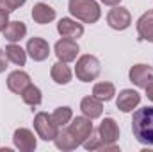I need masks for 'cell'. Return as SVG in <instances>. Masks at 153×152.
Here are the masks:
<instances>
[{
    "label": "cell",
    "mask_w": 153,
    "mask_h": 152,
    "mask_svg": "<svg viewBox=\"0 0 153 152\" xmlns=\"http://www.w3.org/2000/svg\"><path fill=\"white\" fill-rule=\"evenodd\" d=\"M53 50H55L57 59L62 61V63H73L76 59V56H78V52H80L76 39H70V38L59 39V41L55 43Z\"/></svg>",
    "instance_id": "6"
},
{
    "label": "cell",
    "mask_w": 153,
    "mask_h": 152,
    "mask_svg": "<svg viewBox=\"0 0 153 152\" xmlns=\"http://www.w3.org/2000/svg\"><path fill=\"white\" fill-rule=\"evenodd\" d=\"M132 132L139 143L153 145V106H144L134 111Z\"/></svg>",
    "instance_id": "1"
},
{
    "label": "cell",
    "mask_w": 153,
    "mask_h": 152,
    "mask_svg": "<svg viewBox=\"0 0 153 152\" xmlns=\"http://www.w3.org/2000/svg\"><path fill=\"white\" fill-rule=\"evenodd\" d=\"M52 118H53V122L57 123V127H66V125L71 122V118H73V111H71V108H68V106H61V108H57V109L52 113Z\"/></svg>",
    "instance_id": "24"
},
{
    "label": "cell",
    "mask_w": 153,
    "mask_h": 152,
    "mask_svg": "<svg viewBox=\"0 0 153 152\" xmlns=\"http://www.w3.org/2000/svg\"><path fill=\"white\" fill-rule=\"evenodd\" d=\"M68 9L75 20L84 23H96L102 16L100 4L96 0H70Z\"/></svg>",
    "instance_id": "2"
},
{
    "label": "cell",
    "mask_w": 153,
    "mask_h": 152,
    "mask_svg": "<svg viewBox=\"0 0 153 152\" xmlns=\"http://www.w3.org/2000/svg\"><path fill=\"white\" fill-rule=\"evenodd\" d=\"M80 109H82L84 116L94 120V118H100L102 113H103V102L98 100V99L93 97V95H91V97H84L82 102H80Z\"/></svg>",
    "instance_id": "15"
},
{
    "label": "cell",
    "mask_w": 153,
    "mask_h": 152,
    "mask_svg": "<svg viewBox=\"0 0 153 152\" xmlns=\"http://www.w3.org/2000/svg\"><path fill=\"white\" fill-rule=\"evenodd\" d=\"M27 0H0V9L7 11V13H13L16 9H20Z\"/></svg>",
    "instance_id": "26"
},
{
    "label": "cell",
    "mask_w": 153,
    "mask_h": 152,
    "mask_svg": "<svg viewBox=\"0 0 153 152\" xmlns=\"http://www.w3.org/2000/svg\"><path fill=\"white\" fill-rule=\"evenodd\" d=\"M50 77L55 84H68L71 81V68L68 66V63H62V61H57L55 65H52V70H50Z\"/></svg>",
    "instance_id": "19"
},
{
    "label": "cell",
    "mask_w": 153,
    "mask_h": 152,
    "mask_svg": "<svg viewBox=\"0 0 153 152\" xmlns=\"http://www.w3.org/2000/svg\"><path fill=\"white\" fill-rule=\"evenodd\" d=\"M68 131L71 132V136L76 140L78 145H82L85 141V138L91 134L93 131V123H91V118L87 116H76V118H71V122L66 125Z\"/></svg>",
    "instance_id": "8"
},
{
    "label": "cell",
    "mask_w": 153,
    "mask_h": 152,
    "mask_svg": "<svg viewBox=\"0 0 153 152\" xmlns=\"http://www.w3.org/2000/svg\"><path fill=\"white\" fill-rule=\"evenodd\" d=\"M13 143L14 147L20 152H34L38 147V141H36V136L30 129H25V127H20L14 131L13 134Z\"/></svg>",
    "instance_id": "9"
},
{
    "label": "cell",
    "mask_w": 153,
    "mask_h": 152,
    "mask_svg": "<svg viewBox=\"0 0 153 152\" xmlns=\"http://www.w3.org/2000/svg\"><path fill=\"white\" fill-rule=\"evenodd\" d=\"M34 129H36L38 138L45 140V141H53L55 136H57V132H59V127L53 122L52 114L45 113V111H39L34 116Z\"/></svg>",
    "instance_id": "4"
},
{
    "label": "cell",
    "mask_w": 153,
    "mask_h": 152,
    "mask_svg": "<svg viewBox=\"0 0 153 152\" xmlns=\"http://www.w3.org/2000/svg\"><path fill=\"white\" fill-rule=\"evenodd\" d=\"M102 4H105V5H111V7H114V5H119L121 4V0H100Z\"/></svg>",
    "instance_id": "29"
},
{
    "label": "cell",
    "mask_w": 153,
    "mask_h": 152,
    "mask_svg": "<svg viewBox=\"0 0 153 152\" xmlns=\"http://www.w3.org/2000/svg\"><path fill=\"white\" fill-rule=\"evenodd\" d=\"M32 20L36 23H39V25H46V23L55 20V9L50 7L48 4L39 2V4H36L32 7Z\"/></svg>",
    "instance_id": "17"
},
{
    "label": "cell",
    "mask_w": 153,
    "mask_h": 152,
    "mask_svg": "<svg viewBox=\"0 0 153 152\" xmlns=\"http://www.w3.org/2000/svg\"><path fill=\"white\" fill-rule=\"evenodd\" d=\"M22 100L27 104V106H32V108H36L39 106L41 102H43V95H41V90H39L38 86H34L32 82L22 91Z\"/></svg>",
    "instance_id": "23"
},
{
    "label": "cell",
    "mask_w": 153,
    "mask_h": 152,
    "mask_svg": "<svg viewBox=\"0 0 153 152\" xmlns=\"http://www.w3.org/2000/svg\"><path fill=\"white\" fill-rule=\"evenodd\" d=\"M7 63H9L7 54H5V50H4V48H0V74H4V72H5Z\"/></svg>",
    "instance_id": "28"
},
{
    "label": "cell",
    "mask_w": 153,
    "mask_h": 152,
    "mask_svg": "<svg viewBox=\"0 0 153 152\" xmlns=\"http://www.w3.org/2000/svg\"><path fill=\"white\" fill-rule=\"evenodd\" d=\"M137 34L139 39L153 43V11L141 14V18L137 20Z\"/></svg>",
    "instance_id": "16"
},
{
    "label": "cell",
    "mask_w": 153,
    "mask_h": 152,
    "mask_svg": "<svg viewBox=\"0 0 153 152\" xmlns=\"http://www.w3.org/2000/svg\"><path fill=\"white\" fill-rule=\"evenodd\" d=\"M5 54H7V59L16 65V66H25L27 63V50H23L20 45L16 43H9L5 47Z\"/></svg>",
    "instance_id": "22"
},
{
    "label": "cell",
    "mask_w": 153,
    "mask_h": 152,
    "mask_svg": "<svg viewBox=\"0 0 153 152\" xmlns=\"http://www.w3.org/2000/svg\"><path fill=\"white\" fill-rule=\"evenodd\" d=\"M53 143H55V147H57L59 150H75L76 147H78L76 140L71 136V132L68 131V127H61V129H59V132H57Z\"/></svg>",
    "instance_id": "20"
},
{
    "label": "cell",
    "mask_w": 153,
    "mask_h": 152,
    "mask_svg": "<svg viewBox=\"0 0 153 152\" xmlns=\"http://www.w3.org/2000/svg\"><path fill=\"white\" fill-rule=\"evenodd\" d=\"M2 32H4V38L7 39L9 43H16V41H22V39L25 38V34H27V25H25L23 22H20V20L9 22L7 27H5Z\"/></svg>",
    "instance_id": "18"
},
{
    "label": "cell",
    "mask_w": 153,
    "mask_h": 152,
    "mask_svg": "<svg viewBox=\"0 0 153 152\" xmlns=\"http://www.w3.org/2000/svg\"><path fill=\"white\" fill-rule=\"evenodd\" d=\"M107 23L111 29L114 31H125L130 27L132 23V14L126 7H121V5H114L109 13H107Z\"/></svg>",
    "instance_id": "5"
},
{
    "label": "cell",
    "mask_w": 153,
    "mask_h": 152,
    "mask_svg": "<svg viewBox=\"0 0 153 152\" xmlns=\"http://www.w3.org/2000/svg\"><path fill=\"white\" fill-rule=\"evenodd\" d=\"M7 23H9V13L4 11V9H0V32L7 27Z\"/></svg>",
    "instance_id": "27"
},
{
    "label": "cell",
    "mask_w": 153,
    "mask_h": 152,
    "mask_svg": "<svg viewBox=\"0 0 153 152\" xmlns=\"http://www.w3.org/2000/svg\"><path fill=\"white\" fill-rule=\"evenodd\" d=\"M128 79H130L132 84H135L137 88L144 90V88H148L153 82V66L143 65V63L134 65L130 68V72H128Z\"/></svg>",
    "instance_id": "7"
},
{
    "label": "cell",
    "mask_w": 153,
    "mask_h": 152,
    "mask_svg": "<svg viewBox=\"0 0 153 152\" xmlns=\"http://www.w3.org/2000/svg\"><path fill=\"white\" fill-rule=\"evenodd\" d=\"M102 72V63L98 57L91 56V54H84L76 59V66H75V75L78 81L82 82H93L100 77Z\"/></svg>",
    "instance_id": "3"
},
{
    "label": "cell",
    "mask_w": 153,
    "mask_h": 152,
    "mask_svg": "<svg viewBox=\"0 0 153 152\" xmlns=\"http://www.w3.org/2000/svg\"><path fill=\"white\" fill-rule=\"evenodd\" d=\"M100 145H102V138H100V134H98V129H93L91 134H89V136L85 138V141L82 143V147H84L85 150H98Z\"/></svg>",
    "instance_id": "25"
},
{
    "label": "cell",
    "mask_w": 153,
    "mask_h": 152,
    "mask_svg": "<svg viewBox=\"0 0 153 152\" xmlns=\"http://www.w3.org/2000/svg\"><path fill=\"white\" fill-rule=\"evenodd\" d=\"M27 54L30 56L32 61L41 63V61L48 59V56H50V45H48L46 39H43V38H30L29 43H27Z\"/></svg>",
    "instance_id": "11"
},
{
    "label": "cell",
    "mask_w": 153,
    "mask_h": 152,
    "mask_svg": "<svg viewBox=\"0 0 153 152\" xmlns=\"http://www.w3.org/2000/svg\"><path fill=\"white\" fill-rule=\"evenodd\" d=\"M57 32L61 34V38L78 39L84 34V25L78 23L76 20H71V18H62L57 23Z\"/></svg>",
    "instance_id": "13"
},
{
    "label": "cell",
    "mask_w": 153,
    "mask_h": 152,
    "mask_svg": "<svg viewBox=\"0 0 153 152\" xmlns=\"http://www.w3.org/2000/svg\"><path fill=\"white\" fill-rule=\"evenodd\" d=\"M116 95V86L112 82H96L93 86V97H96L102 102L112 100Z\"/></svg>",
    "instance_id": "21"
},
{
    "label": "cell",
    "mask_w": 153,
    "mask_h": 152,
    "mask_svg": "<svg viewBox=\"0 0 153 152\" xmlns=\"http://www.w3.org/2000/svg\"><path fill=\"white\" fill-rule=\"evenodd\" d=\"M98 134L102 138V145L117 143V140H119V125H117V122L111 116L103 118L102 123L98 125Z\"/></svg>",
    "instance_id": "10"
},
{
    "label": "cell",
    "mask_w": 153,
    "mask_h": 152,
    "mask_svg": "<svg viewBox=\"0 0 153 152\" xmlns=\"http://www.w3.org/2000/svg\"><path fill=\"white\" fill-rule=\"evenodd\" d=\"M139 104H141V95L135 90H123V91H119V95L116 99V106L123 113L134 111Z\"/></svg>",
    "instance_id": "12"
},
{
    "label": "cell",
    "mask_w": 153,
    "mask_h": 152,
    "mask_svg": "<svg viewBox=\"0 0 153 152\" xmlns=\"http://www.w3.org/2000/svg\"><path fill=\"white\" fill-rule=\"evenodd\" d=\"M144 90H146V97H148V99L153 102V82L148 86V88H144Z\"/></svg>",
    "instance_id": "30"
},
{
    "label": "cell",
    "mask_w": 153,
    "mask_h": 152,
    "mask_svg": "<svg viewBox=\"0 0 153 152\" xmlns=\"http://www.w3.org/2000/svg\"><path fill=\"white\" fill-rule=\"evenodd\" d=\"M30 84V75L23 70H14L7 75V88L9 91L16 93V95H22V91Z\"/></svg>",
    "instance_id": "14"
}]
</instances>
